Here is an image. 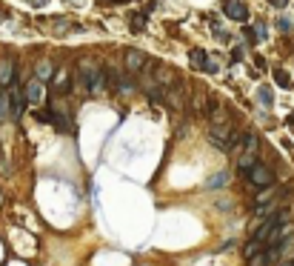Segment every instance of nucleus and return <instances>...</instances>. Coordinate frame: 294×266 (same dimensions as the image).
<instances>
[{"mask_svg": "<svg viewBox=\"0 0 294 266\" xmlns=\"http://www.w3.org/2000/svg\"><path fill=\"white\" fill-rule=\"evenodd\" d=\"M240 138L243 135L234 126H228V123H212V129H209V140L223 152H231L240 143Z\"/></svg>", "mask_w": 294, "mask_h": 266, "instance_id": "nucleus-1", "label": "nucleus"}, {"mask_svg": "<svg viewBox=\"0 0 294 266\" xmlns=\"http://www.w3.org/2000/svg\"><path fill=\"white\" fill-rule=\"evenodd\" d=\"M246 175H249V183L254 189H266V186L274 183V172H272V166H266V163H254Z\"/></svg>", "mask_w": 294, "mask_h": 266, "instance_id": "nucleus-2", "label": "nucleus"}, {"mask_svg": "<svg viewBox=\"0 0 294 266\" xmlns=\"http://www.w3.org/2000/svg\"><path fill=\"white\" fill-rule=\"evenodd\" d=\"M123 63H126V72L129 75H140V72H146L148 69V55L146 52H140V49H129L123 55Z\"/></svg>", "mask_w": 294, "mask_h": 266, "instance_id": "nucleus-3", "label": "nucleus"}, {"mask_svg": "<svg viewBox=\"0 0 294 266\" xmlns=\"http://www.w3.org/2000/svg\"><path fill=\"white\" fill-rule=\"evenodd\" d=\"M223 12H226V17H231V20H249V6H246L243 0H226V3H223Z\"/></svg>", "mask_w": 294, "mask_h": 266, "instance_id": "nucleus-4", "label": "nucleus"}, {"mask_svg": "<svg viewBox=\"0 0 294 266\" xmlns=\"http://www.w3.org/2000/svg\"><path fill=\"white\" fill-rule=\"evenodd\" d=\"M23 109H26V94H23V89H11L9 92V112L14 117H20Z\"/></svg>", "mask_w": 294, "mask_h": 266, "instance_id": "nucleus-5", "label": "nucleus"}, {"mask_svg": "<svg viewBox=\"0 0 294 266\" xmlns=\"http://www.w3.org/2000/svg\"><path fill=\"white\" fill-rule=\"evenodd\" d=\"M23 94H26V103H37V100L43 97V81H37V78H32V81L26 83V89H23Z\"/></svg>", "mask_w": 294, "mask_h": 266, "instance_id": "nucleus-6", "label": "nucleus"}, {"mask_svg": "<svg viewBox=\"0 0 294 266\" xmlns=\"http://www.w3.org/2000/svg\"><path fill=\"white\" fill-rule=\"evenodd\" d=\"M11 83H14V60L3 58L0 60V89H3V86H11Z\"/></svg>", "mask_w": 294, "mask_h": 266, "instance_id": "nucleus-7", "label": "nucleus"}, {"mask_svg": "<svg viewBox=\"0 0 294 266\" xmlns=\"http://www.w3.org/2000/svg\"><path fill=\"white\" fill-rule=\"evenodd\" d=\"M114 89H117L120 94H132V92H137V81L132 78V75H117Z\"/></svg>", "mask_w": 294, "mask_h": 266, "instance_id": "nucleus-8", "label": "nucleus"}, {"mask_svg": "<svg viewBox=\"0 0 294 266\" xmlns=\"http://www.w3.org/2000/svg\"><path fill=\"white\" fill-rule=\"evenodd\" d=\"M174 83H177V75H174L169 66H157V78H154V86H166V89H169V86H174Z\"/></svg>", "mask_w": 294, "mask_h": 266, "instance_id": "nucleus-9", "label": "nucleus"}, {"mask_svg": "<svg viewBox=\"0 0 294 266\" xmlns=\"http://www.w3.org/2000/svg\"><path fill=\"white\" fill-rule=\"evenodd\" d=\"M240 143H243V155H257V149H260V138L254 132H246L240 138Z\"/></svg>", "mask_w": 294, "mask_h": 266, "instance_id": "nucleus-10", "label": "nucleus"}, {"mask_svg": "<svg viewBox=\"0 0 294 266\" xmlns=\"http://www.w3.org/2000/svg\"><path fill=\"white\" fill-rule=\"evenodd\" d=\"M52 75H55V63H52V60H40L37 69H34V78L46 83V81H52Z\"/></svg>", "mask_w": 294, "mask_h": 266, "instance_id": "nucleus-11", "label": "nucleus"}, {"mask_svg": "<svg viewBox=\"0 0 294 266\" xmlns=\"http://www.w3.org/2000/svg\"><path fill=\"white\" fill-rule=\"evenodd\" d=\"M206 58H209V55H206L203 49H192V52H189V63H192V69H203Z\"/></svg>", "mask_w": 294, "mask_h": 266, "instance_id": "nucleus-12", "label": "nucleus"}, {"mask_svg": "<svg viewBox=\"0 0 294 266\" xmlns=\"http://www.w3.org/2000/svg\"><path fill=\"white\" fill-rule=\"evenodd\" d=\"M226 183H228V172H217L206 180V189H220V186H226Z\"/></svg>", "mask_w": 294, "mask_h": 266, "instance_id": "nucleus-13", "label": "nucleus"}, {"mask_svg": "<svg viewBox=\"0 0 294 266\" xmlns=\"http://www.w3.org/2000/svg\"><path fill=\"white\" fill-rule=\"evenodd\" d=\"M209 103H212V100L206 97V92H203V89L192 94V109H194V112H200V109H209Z\"/></svg>", "mask_w": 294, "mask_h": 266, "instance_id": "nucleus-14", "label": "nucleus"}, {"mask_svg": "<svg viewBox=\"0 0 294 266\" xmlns=\"http://www.w3.org/2000/svg\"><path fill=\"white\" fill-rule=\"evenodd\" d=\"M272 75H274V83H277L280 89H289V86H292V78H289V72L286 69H274Z\"/></svg>", "mask_w": 294, "mask_h": 266, "instance_id": "nucleus-15", "label": "nucleus"}, {"mask_svg": "<svg viewBox=\"0 0 294 266\" xmlns=\"http://www.w3.org/2000/svg\"><path fill=\"white\" fill-rule=\"evenodd\" d=\"M254 163H257V155H240V161H237V169L243 175L249 172L251 166H254Z\"/></svg>", "mask_w": 294, "mask_h": 266, "instance_id": "nucleus-16", "label": "nucleus"}, {"mask_svg": "<svg viewBox=\"0 0 294 266\" xmlns=\"http://www.w3.org/2000/svg\"><path fill=\"white\" fill-rule=\"evenodd\" d=\"M263 249V243L260 241H254V238H251L249 243H246V249H243V255H246V261H249V258H254V255L260 252Z\"/></svg>", "mask_w": 294, "mask_h": 266, "instance_id": "nucleus-17", "label": "nucleus"}, {"mask_svg": "<svg viewBox=\"0 0 294 266\" xmlns=\"http://www.w3.org/2000/svg\"><path fill=\"white\" fill-rule=\"evenodd\" d=\"M143 23H146V14L137 12L135 17H129V26H132V32H143Z\"/></svg>", "mask_w": 294, "mask_h": 266, "instance_id": "nucleus-18", "label": "nucleus"}, {"mask_svg": "<svg viewBox=\"0 0 294 266\" xmlns=\"http://www.w3.org/2000/svg\"><path fill=\"white\" fill-rule=\"evenodd\" d=\"M55 83L60 86V89H63V92H69V89H72V81H69V72H66V69H63V72H57Z\"/></svg>", "mask_w": 294, "mask_h": 266, "instance_id": "nucleus-19", "label": "nucleus"}, {"mask_svg": "<svg viewBox=\"0 0 294 266\" xmlns=\"http://www.w3.org/2000/svg\"><path fill=\"white\" fill-rule=\"evenodd\" d=\"M203 72H209V75H217V72H220V60H217V58H206Z\"/></svg>", "mask_w": 294, "mask_h": 266, "instance_id": "nucleus-20", "label": "nucleus"}, {"mask_svg": "<svg viewBox=\"0 0 294 266\" xmlns=\"http://www.w3.org/2000/svg\"><path fill=\"white\" fill-rule=\"evenodd\" d=\"M6 115H9V94L0 89V120H3Z\"/></svg>", "mask_w": 294, "mask_h": 266, "instance_id": "nucleus-21", "label": "nucleus"}, {"mask_svg": "<svg viewBox=\"0 0 294 266\" xmlns=\"http://www.w3.org/2000/svg\"><path fill=\"white\" fill-rule=\"evenodd\" d=\"M257 92H260L257 97H260V103H263V106H272V100H274V97H272V89H266V86H260Z\"/></svg>", "mask_w": 294, "mask_h": 266, "instance_id": "nucleus-22", "label": "nucleus"}, {"mask_svg": "<svg viewBox=\"0 0 294 266\" xmlns=\"http://www.w3.org/2000/svg\"><path fill=\"white\" fill-rule=\"evenodd\" d=\"M274 195V183L272 186H266V189H260V195H257V203H266V200H272Z\"/></svg>", "mask_w": 294, "mask_h": 266, "instance_id": "nucleus-23", "label": "nucleus"}, {"mask_svg": "<svg viewBox=\"0 0 294 266\" xmlns=\"http://www.w3.org/2000/svg\"><path fill=\"white\" fill-rule=\"evenodd\" d=\"M249 266H269V264H266V252H257V255H254V258H249Z\"/></svg>", "mask_w": 294, "mask_h": 266, "instance_id": "nucleus-24", "label": "nucleus"}, {"mask_svg": "<svg viewBox=\"0 0 294 266\" xmlns=\"http://www.w3.org/2000/svg\"><path fill=\"white\" fill-rule=\"evenodd\" d=\"M37 123H52V109H43V112H37Z\"/></svg>", "mask_w": 294, "mask_h": 266, "instance_id": "nucleus-25", "label": "nucleus"}, {"mask_svg": "<svg viewBox=\"0 0 294 266\" xmlns=\"http://www.w3.org/2000/svg\"><path fill=\"white\" fill-rule=\"evenodd\" d=\"M277 29H280V32H292V23H289V20H286V17H280V20H277Z\"/></svg>", "mask_w": 294, "mask_h": 266, "instance_id": "nucleus-26", "label": "nucleus"}, {"mask_svg": "<svg viewBox=\"0 0 294 266\" xmlns=\"http://www.w3.org/2000/svg\"><path fill=\"white\" fill-rule=\"evenodd\" d=\"M254 35H257V37H266V26L257 23V26H254Z\"/></svg>", "mask_w": 294, "mask_h": 266, "instance_id": "nucleus-27", "label": "nucleus"}, {"mask_svg": "<svg viewBox=\"0 0 294 266\" xmlns=\"http://www.w3.org/2000/svg\"><path fill=\"white\" fill-rule=\"evenodd\" d=\"M269 3H272L274 9H283V6H286V3H289V0H269Z\"/></svg>", "mask_w": 294, "mask_h": 266, "instance_id": "nucleus-28", "label": "nucleus"}, {"mask_svg": "<svg viewBox=\"0 0 294 266\" xmlns=\"http://www.w3.org/2000/svg\"><path fill=\"white\" fill-rule=\"evenodd\" d=\"M231 58H234V60H243V49L237 46V49H234V52H231Z\"/></svg>", "mask_w": 294, "mask_h": 266, "instance_id": "nucleus-29", "label": "nucleus"}, {"mask_svg": "<svg viewBox=\"0 0 294 266\" xmlns=\"http://www.w3.org/2000/svg\"><path fill=\"white\" fill-rule=\"evenodd\" d=\"M280 266H294V261H286V264H280Z\"/></svg>", "mask_w": 294, "mask_h": 266, "instance_id": "nucleus-30", "label": "nucleus"}]
</instances>
